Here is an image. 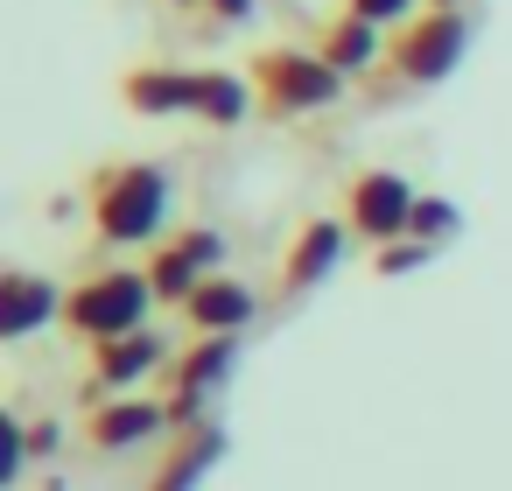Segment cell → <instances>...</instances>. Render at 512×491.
<instances>
[{
    "label": "cell",
    "mask_w": 512,
    "mask_h": 491,
    "mask_svg": "<svg viewBox=\"0 0 512 491\" xmlns=\"http://www.w3.org/2000/svg\"><path fill=\"white\" fill-rule=\"evenodd\" d=\"M85 211H92V232H99V246H162L176 225H169V211H176V183H169V169L162 162H106V169H92V183H85Z\"/></svg>",
    "instance_id": "obj_1"
},
{
    "label": "cell",
    "mask_w": 512,
    "mask_h": 491,
    "mask_svg": "<svg viewBox=\"0 0 512 491\" xmlns=\"http://www.w3.org/2000/svg\"><path fill=\"white\" fill-rule=\"evenodd\" d=\"M155 316V281L148 267H92L85 281H71L64 295V330L78 344H113V337H134L148 330Z\"/></svg>",
    "instance_id": "obj_2"
},
{
    "label": "cell",
    "mask_w": 512,
    "mask_h": 491,
    "mask_svg": "<svg viewBox=\"0 0 512 491\" xmlns=\"http://www.w3.org/2000/svg\"><path fill=\"white\" fill-rule=\"evenodd\" d=\"M246 78H253V92H260V113L281 120V127H288V120H309V113H330V106L344 99V71H330L316 50H295V43L253 50Z\"/></svg>",
    "instance_id": "obj_3"
},
{
    "label": "cell",
    "mask_w": 512,
    "mask_h": 491,
    "mask_svg": "<svg viewBox=\"0 0 512 491\" xmlns=\"http://www.w3.org/2000/svg\"><path fill=\"white\" fill-rule=\"evenodd\" d=\"M463 50H470V15H456V8H428V15H414V22L393 29L379 71H386V85L428 92V85H449V78H456Z\"/></svg>",
    "instance_id": "obj_4"
},
{
    "label": "cell",
    "mask_w": 512,
    "mask_h": 491,
    "mask_svg": "<svg viewBox=\"0 0 512 491\" xmlns=\"http://www.w3.org/2000/svg\"><path fill=\"white\" fill-rule=\"evenodd\" d=\"M232 372H239V337H190V344L169 358V379H162V400H169L176 428L211 421V400L225 393Z\"/></svg>",
    "instance_id": "obj_5"
},
{
    "label": "cell",
    "mask_w": 512,
    "mask_h": 491,
    "mask_svg": "<svg viewBox=\"0 0 512 491\" xmlns=\"http://www.w3.org/2000/svg\"><path fill=\"white\" fill-rule=\"evenodd\" d=\"M211 274H225V232L211 225H176L162 246H148V281H155V302H190Z\"/></svg>",
    "instance_id": "obj_6"
},
{
    "label": "cell",
    "mask_w": 512,
    "mask_h": 491,
    "mask_svg": "<svg viewBox=\"0 0 512 491\" xmlns=\"http://www.w3.org/2000/svg\"><path fill=\"white\" fill-rule=\"evenodd\" d=\"M414 197H421V190H414L400 169H365V176H351V190H344V225H351V239H365V246L407 239Z\"/></svg>",
    "instance_id": "obj_7"
},
{
    "label": "cell",
    "mask_w": 512,
    "mask_h": 491,
    "mask_svg": "<svg viewBox=\"0 0 512 491\" xmlns=\"http://www.w3.org/2000/svg\"><path fill=\"white\" fill-rule=\"evenodd\" d=\"M176 351H169V337L148 323V330H134V337H113V344H92V372H85V407H99V400H120V393H141L162 365H169Z\"/></svg>",
    "instance_id": "obj_8"
},
{
    "label": "cell",
    "mask_w": 512,
    "mask_h": 491,
    "mask_svg": "<svg viewBox=\"0 0 512 491\" xmlns=\"http://www.w3.org/2000/svg\"><path fill=\"white\" fill-rule=\"evenodd\" d=\"M99 456H127V449H141V442H169L176 435V414H169V400L162 393H120V400H99V407H85V428H78Z\"/></svg>",
    "instance_id": "obj_9"
},
{
    "label": "cell",
    "mask_w": 512,
    "mask_h": 491,
    "mask_svg": "<svg viewBox=\"0 0 512 491\" xmlns=\"http://www.w3.org/2000/svg\"><path fill=\"white\" fill-rule=\"evenodd\" d=\"M344 246H351V225H344V218H309V225H295V239H288V253H281V267H274V295H281V302L316 295V288L344 267Z\"/></svg>",
    "instance_id": "obj_10"
},
{
    "label": "cell",
    "mask_w": 512,
    "mask_h": 491,
    "mask_svg": "<svg viewBox=\"0 0 512 491\" xmlns=\"http://www.w3.org/2000/svg\"><path fill=\"white\" fill-rule=\"evenodd\" d=\"M218 463H225V421H190V428H176L162 442V456H155L141 491H204V477Z\"/></svg>",
    "instance_id": "obj_11"
},
{
    "label": "cell",
    "mask_w": 512,
    "mask_h": 491,
    "mask_svg": "<svg viewBox=\"0 0 512 491\" xmlns=\"http://www.w3.org/2000/svg\"><path fill=\"white\" fill-rule=\"evenodd\" d=\"M64 295H71V288H57V281L36 274V267H8V274H0V337H8V344L36 337L43 323L64 316Z\"/></svg>",
    "instance_id": "obj_12"
},
{
    "label": "cell",
    "mask_w": 512,
    "mask_h": 491,
    "mask_svg": "<svg viewBox=\"0 0 512 491\" xmlns=\"http://www.w3.org/2000/svg\"><path fill=\"white\" fill-rule=\"evenodd\" d=\"M120 99H127V113H141V120H197V71L134 64V71L120 78Z\"/></svg>",
    "instance_id": "obj_13"
},
{
    "label": "cell",
    "mask_w": 512,
    "mask_h": 491,
    "mask_svg": "<svg viewBox=\"0 0 512 491\" xmlns=\"http://www.w3.org/2000/svg\"><path fill=\"white\" fill-rule=\"evenodd\" d=\"M316 57H323L330 71H344V78H365V71L386 64V29L365 22L358 8H337V15L316 29Z\"/></svg>",
    "instance_id": "obj_14"
},
{
    "label": "cell",
    "mask_w": 512,
    "mask_h": 491,
    "mask_svg": "<svg viewBox=\"0 0 512 491\" xmlns=\"http://www.w3.org/2000/svg\"><path fill=\"white\" fill-rule=\"evenodd\" d=\"M253 316H260V295H253L239 274H211V281H204V288L183 302L190 337H239Z\"/></svg>",
    "instance_id": "obj_15"
},
{
    "label": "cell",
    "mask_w": 512,
    "mask_h": 491,
    "mask_svg": "<svg viewBox=\"0 0 512 491\" xmlns=\"http://www.w3.org/2000/svg\"><path fill=\"white\" fill-rule=\"evenodd\" d=\"M253 113H260V92H253L246 71H232V64L197 71V120H204V127H239V120H253Z\"/></svg>",
    "instance_id": "obj_16"
},
{
    "label": "cell",
    "mask_w": 512,
    "mask_h": 491,
    "mask_svg": "<svg viewBox=\"0 0 512 491\" xmlns=\"http://www.w3.org/2000/svg\"><path fill=\"white\" fill-rule=\"evenodd\" d=\"M463 232V211L449 204V197H414V218H407V239H421V246H449Z\"/></svg>",
    "instance_id": "obj_17"
},
{
    "label": "cell",
    "mask_w": 512,
    "mask_h": 491,
    "mask_svg": "<svg viewBox=\"0 0 512 491\" xmlns=\"http://www.w3.org/2000/svg\"><path fill=\"white\" fill-rule=\"evenodd\" d=\"M428 260H435V246H421V239H386V246H372V274H379V281L421 274Z\"/></svg>",
    "instance_id": "obj_18"
},
{
    "label": "cell",
    "mask_w": 512,
    "mask_h": 491,
    "mask_svg": "<svg viewBox=\"0 0 512 491\" xmlns=\"http://www.w3.org/2000/svg\"><path fill=\"white\" fill-rule=\"evenodd\" d=\"M22 470H29V421L22 414H0V477L22 484Z\"/></svg>",
    "instance_id": "obj_19"
},
{
    "label": "cell",
    "mask_w": 512,
    "mask_h": 491,
    "mask_svg": "<svg viewBox=\"0 0 512 491\" xmlns=\"http://www.w3.org/2000/svg\"><path fill=\"white\" fill-rule=\"evenodd\" d=\"M197 8H204L211 22H225V29H253V15H260V0H197Z\"/></svg>",
    "instance_id": "obj_20"
},
{
    "label": "cell",
    "mask_w": 512,
    "mask_h": 491,
    "mask_svg": "<svg viewBox=\"0 0 512 491\" xmlns=\"http://www.w3.org/2000/svg\"><path fill=\"white\" fill-rule=\"evenodd\" d=\"M57 449H64V421H57V414L29 421V463H43V456H57Z\"/></svg>",
    "instance_id": "obj_21"
},
{
    "label": "cell",
    "mask_w": 512,
    "mask_h": 491,
    "mask_svg": "<svg viewBox=\"0 0 512 491\" xmlns=\"http://www.w3.org/2000/svg\"><path fill=\"white\" fill-rule=\"evenodd\" d=\"M344 8H358L365 22H379V29H393V22H407V15H414V0H344Z\"/></svg>",
    "instance_id": "obj_22"
},
{
    "label": "cell",
    "mask_w": 512,
    "mask_h": 491,
    "mask_svg": "<svg viewBox=\"0 0 512 491\" xmlns=\"http://www.w3.org/2000/svg\"><path fill=\"white\" fill-rule=\"evenodd\" d=\"M428 8H456V15H470V0H428Z\"/></svg>",
    "instance_id": "obj_23"
},
{
    "label": "cell",
    "mask_w": 512,
    "mask_h": 491,
    "mask_svg": "<svg viewBox=\"0 0 512 491\" xmlns=\"http://www.w3.org/2000/svg\"><path fill=\"white\" fill-rule=\"evenodd\" d=\"M169 8H176V15H183V8H197V0H169Z\"/></svg>",
    "instance_id": "obj_24"
}]
</instances>
